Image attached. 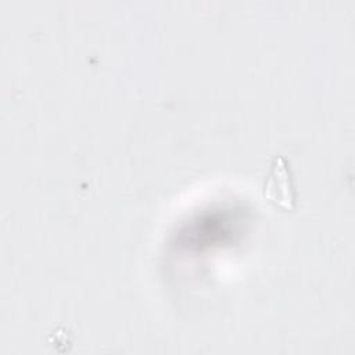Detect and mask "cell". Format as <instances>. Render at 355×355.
<instances>
[{"label": "cell", "mask_w": 355, "mask_h": 355, "mask_svg": "<svg viewBox=\"0 0 355 355\" xmlns=\"http://www.w3.org/2000/svg\"><path fill=\"white\" fill-rule=\"evenodd\" d=\"M263 196L282 209L291 211L295 208L297 193L293 171L290 168V162L283 155H276L272 159L263 184Z\"/></svg>", "instance_id": "6da1fadb"}]
</instances>
